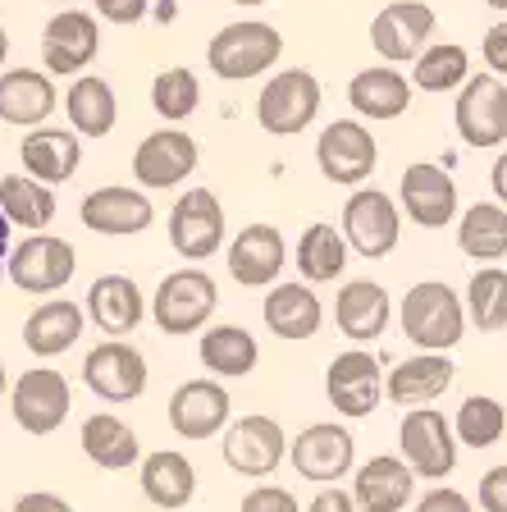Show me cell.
Here are the masks:
<instances>
[{
  "instance_id": "34",
  "label": "cell",
  "mask_w": 507,
  "mask_h": 512,
  "mask_svg": "<svg viewBox=\"0 0 507 512\" xmlns=\"http://www.w3.org/2000/svg\"><path fill=\"white\" fill-rule=\"evenodd\" d=\"M64 115H69V128H74L78 138H106L119 119L115 87L96 74L74 78L69 92H64Z\"/></svg>"
},
{
  "instance_id": "45",
  "label": "cell",
  "mask_w": 507,
  "mask_h": 512,
  "mask_svg": "<svg viewBox=\"0 0 507 512\" xmlns=\"http://www.w3.org/2000/svg\"><path fill=\"white\" fill-rule=\"evenodd\" d=\"M480 508L507 512V462L503 467H489L485 476H480Z\"/></svg>"
},
{
  "instance_id": "53",
  "label": "cell",
  "mask_w": 507,
  "mask_h": 512,
  "mask_svg": "<svg viewBox=\"0 0 507 512\" xmlns=\"http://www.w3.org/2000/svg\"><path fill=\"white\" fill-rule=\"evenodd\" d=\"M489 10H498V14H507V0H485Z\"/></svg>"
},
{
  "instance_id": "31",
  "label": "cell",
  "mask_w": 507,
  "mask_h": 512,
  "mask_svg": "<svg viewBox=\"0 0 507 512\" xmlns=\"http://www.w3.org/2000/svg\"><path fill=\"white\" fill-rule=\"evenodd\" d=\"M412 78L398 74V64H370L348 83V106L366 119H398L412 106Z\"/></svg>"
},
{
  "instance_id": "41",
  "label": "cell",
  "mask_w": 507,
  "mask_h": 512,
  "mask_svg": "<svg viewBox=\"0 0 507 512\" xmlns=\"http://www.w3.org/2000/svg\"><path fill=\"white\" fill-rule=\"evenodd\" d=\"M151 106L165 124H183L192 110L201 106V78L192 74L188 64H169L160 69L156 83H151Z\"/></svg>"
},
{
  "instance_id": "7",
  "label": "cell",
  "mask_w": 507,
  "mask_h": 512,
  "mask_svg": "<svg viewBox=\"0 0 507 512\" xmlns=\"http://www.w3.org/2000/svg\"><path fill=\"white\" fill-rule=\"evenodd\" d=\"M320 115V83L311 69H284L256 96V124L270 138H293Z\"/></svg>"
},
{
  "instance_id": "23",
  "label": "cell",
  "mask_w": 507,
  "mask_h": 512,
  "mask_svg": "<svg viewBox=\"0 0 507 512\" xmlns=\"http://www.w3.org/2000/svg\"><path fill=\"white\" fill-rule=\"evenodd\" d=\"M393 320V298L389 288L375 279H348L334 298V325L343 339L352 343H375Z\"/></svg>"
},
{
  "instance_id": "30",
  "label": "cell",
  "mask_w": 507,
  "mask_h": 512,
  "mask_svg": "<svg viewBox=\"0 0 507 512\" xmlns=\"http://www.w3.org/2000/svg\"><path fill=\"white\" fill-rule=\"evenodd\" d=\"M412 490H416L412 467L402 458H393V453H384V458L361 462L348 494L361 512H402L412 503Z\"/></svg>"
},
{
  "instance_id": "13",
  "label": "cell",
  "mask_w": 507,
  "mask_h": 512,
  "mask_svg": "<svg viewBox=\"0 0 507 512\" xmlns=\"http://www.w3.org/2000/svg\"><path fill=\"white\" fill-rule=\"evenodd\" d=\"M325 398L348 421H361V416L375 412L384 398V371L375 362V352H366V348L338 352L325 371Z\"/></svg>"
},
{
  "instance_id": "43",
  "label": "cell",
  "mask_w": 507,
  "mask_h": 512,
  "mask_svg": "<svg viewBox=\"0 0 507 512\" xmlns=\"http://www.w3.org/2000/svg\"><path fill=\"white\" fill-rule=\"evenodd\" d=\"M238 512H302V508H297V499L284 485H256V490L243 494V508Z\"/></svg>"
},
{
  "instance_id": "21",
  "label": "cell",
  "mask_w": 507,
  "mask_h": 512,
  "mask_svg": "<svg viewBox=\"0 0 507 512\" xmlns=\"http://www.w3.org/2000/svg\"><path fill=\"white\" fill-rule=\"evenodd\" d=\"M197 170V142L183 128H156L133 151V179L138 188H179Z\"/></svg>"
},
{
  "instance_id": "11",
  "label": "cell",
  "mask_w": 507,
  "mask_h": 512,
  "mask_svg": "<svg viewBox=\"0 0 507 512\" xmlns=\"http://www.w3.org/2000/svg\"><path fill=\"white\" fill-rule=\"evenodd\" d=\"M69 407H74V389L60 371L51 366H37V371H23L10 389V412L19 421V430L28 435H55V430L69 421Z\"/></svg>"
},
{
  "instance_id": "54",
  "label": "cell",
  "mask_w": 507,
  "mask_h": 512,
  "mask_svg": "<svg viewBox=\"0 0 507 512\" xmlns=\"http://www.w3.org/2000/svg\"><path fill=\"white\" fill-rule=\"evenodd\" d=\"M0 398H5V362H0Z\"/></svg>"
},
{
  "instance_id": "17",
  "label": "cell",
  "mask_w": 507,
  "mask_h": 512,
  "mask_svg": "<svg viewBox=\"0 0 507 512\" xmlns=\"http://www.w3.org/2000/svg\"><path fill=\"white\" fill-rule=\"evenodd\" d=\"M398 206L407 211V220L421 229H444L457 220V183L444 165L434 160H416L407 165L398 179Z\"/></svg>"
},
{
  "instance_id": "9",
  "label": "cell",
  "mask_w": 507,
  "mask_h": 512,
  "mask_svg": "<svg viewBox=\"0 0 507 512\" xmlns=\"http://www.w3.org/2000/svg\"><path fill=\"white\" fill-rule=\"evenodd\" d=\"M316 165L338 188H361L380 165V142L370 138V128L361 119H334L320 128Z\"/></svg>"
},
{
  "instance_id": "20",
  "label": "cell",
  "mask_w": 507,
  "mask_h": 512,
  "mask_svg": "<svg viewBox=\"0 0 507 512\" xmlns=\"http://www.w3.org/2000/svg\"><path fill=\"white\" fill-rule=\"evenodd\" d=\"M434 10L421 5V0H393L375 14L370 23V46L384 64H407L425 51V42L434 37Z\"/></svg>"
},
{
  "instance_id": "10",
  "label": "cell",
  "mask_w": 507,
  "mask_h": 512,
  "mask_svg": "<svg viewBox=\"0 0 507 512\" xmlns=\"http://www.w3.org/2000/svg\"><path fill=\"white\" fill-rule=\"evenodd\" d=\"M169 247L183 261H206L224 247V206L211 188H188L169 206Z\"/></svg>"
},
{
  "instance_id": "3",
  "label": "cell",
  "mask_w": 507,
  "mask_h": 512,
  "mask_svg": "<svg viewBox=\"0 0 507 512\" xmlns=\"http://www.w3.org/2000/svg\"><path fill=\"white\" fill-rule=\"evenodd\" d=\"M220 288L201 266H183L174 275L160 279V288L151 293V320L160 334H197L211 325Z\"/></svg>"
},
{
  "instance_id": "39",
  "label": "cell",
  "mask_w": 507,
  "mask_h": 512,
  "mask_svg": "<svg viewBox=\"0 0 507 512\" xmlns=\"http://www.w3.org/2000/svg\"><path fill=\"white\" fill-rule=\"evenodd\" d=\"M466 78H471V55L457 42H430L412 60V87H421V92H457Z\"/></svg>"
},
{
  "instance_id": "32",
  "label": "cell",
  "mask_w": 507,
  "mask_h": 512,
  "mask_svg": "<svg viewBox=\"0 0 507 512\" xmlns=\"http://www.w3.org/2000/svg\"><path fill=\"white\" fill-rule=\"evenodd\" d=\"M78 444H83V453L101 471H128V467H138L142 462L138 430L115 412H92L87 416L83 430H78Z\"/></svg>"
},
{
  "instance_id": "22",
  "label": "cell",
  "mask_w": 507,
  "mask_h": 512,
  "mask_svg": "<svg viewBox=\"0 0 507 512\" xmlns=\"http://www.w3.org/2000/svg\"><path fill=\"white\" fill-rule=\"evenodd\" d=\"M224 261H229L233 284L270 288L279 279V270H284V261H288V243H284V234H279L275 224H247L243 234L229 243Z\"/></svg>"
},
{
  "instance_id": "37",
  "label": "cell",
  "mask_w": 507,
  "mask_h": 512,
  "mask_svg": "<svg viewBox=\"0 0 507 512\" xmlns=\"http://www.w3.org/2000/svg\"><path fill=\"white\" fill-rule=\"evenodd\" d=\"M348 270V238L334 224H307L297 238V275L307 284H334Z\"/></svg>"
},
{
  "instance_id": "25",
  "label": "cell",
  "mask_w": 507,
  "mask_h": 512,
  "mask_svg": "<svg viewBox=\"0 0 507 512\" xmlns=\"http://www.w3.org/2000/svg\"><path fill=\"white\" fill-rule=\"evenodd\" d=\"M87 320L110 339H124L147 320V298L133 275H101L87 288Z\"/></svg>"
},
{
  "instance_id": "33",
  "label": "cell",
  "mask_w": 507,
  "mask_h": 512,
  "mask_svg": "<svg viewBox=\"0 0 507 512\" xmlns=\"http://www.w3.org/2000/svg\"><path fill=\"white\" fill-rule=\"evenodd\" d=\"M138 485L156 508L179 512V508H188L192 494H197V471H192V462L183 458V453L156 448V453H147V458L138 462Z\"/></svg>"
},
{
  "instance_id": "56",
  "label": "cell",
  "mask_w": 507,
  "mask_h": 512,
  "mask_svg": "<svg viewBox=\"0 0 507 512\" xmlns=\"http://www.w3.org/2000/svg\"><path fill=\"white\" fill-rule=\"evenodd\" d=\"M51 5H69V0H51Z\"/></svg>"
},
{
  "instance_id": "6",
  "label": "cell",
  "mask_w": 507,
  "mask_h": 512,
  "mask_svg": "<svg viewBox=\"0 0 507 512\" xmlns=\"http://www.w3.org/2000/svg\"><path fill=\"white\" fill-rule=\"evenodd\" d=\"M457 138L476 151H494L507 142V83L498 74L466 78L457 87V106H453Z\"/></svg>"
},
{
  "instance_id": "48",
  "label": "cell",
  "mask_w": 507,
  "mask_h": 512,
  "mask_svg": "<svg viewBox=\"0 0 507 512\" xmlns=\"http://www.w3.org/2000/svg\"><path fill=\"white\" fill-rule=\"evenodd\" d=\"M302 512H361V508L352 503L348 490H338V485H325V490H320Z\"/></svg>"
},
{
  "instance_id": "12",
  "label": "cell",
  "mask_w": 507,
  "mask_h": 512,
  "mask_svg": "<svg viewBox=\"0 0 507 512\" xmlns=\"http://www.w3.org/2000/svg\"><path fill=\"white\" fill-rule=\"evenodd\" d=\"M83 384L101 403H133L147 389V357L128 339H101L83 357Z\"/></svg>"
},
{
  "instance_id": "36",
  "label": "cell",
  "mask_w": 507,
  "mask_h": 512,
  "mask_svg": "<svg viewBox=\"0 0 507 512\" xmlns=\"http://www.w3.org/2000/svg\"><path fill=\"white\" fill-rule=\"evenodd\" d=\"M60 202H55V188L42 179H32V174H5L0 179V215L19 229H46L55 220Z\"/></svg>"
},
{
  "instance_id": "46",
  "label": "cell",
  "mask_w": 507,
  "mask_h": 512,
  "mask_svg": "<svg viewBox=\"0 0 507 512\" xmlns=\"http://www.w3.org/2000/svg\"><path fill=\"white\" fill-rule=\"evenodd\" d=\"M480 55H485L489 74L507 78V19H503V23H494V28L485 32V42H480Z\"/></svg>"
},
{
  "instance_id": "19",
  "label": "cell",
  "mask_w": 507,
  "mask_h": 512,
  "mask_svg": "<svg viewBox=\"0 0 507 512\" xmlns=\"http://www.w3.org/2000/svg\"><path fill=\"white\" fill-rule=\"evenodd\" d=\"M101 51V23L96 14L87 10H60L46 19L42 28V60H46V74H83L87 64L96 60Z\"/></svg>"
},
{
  "instance_id": "4",
  "label": "cell",
  "mask_w": 507,
  "mask_h": 512,
  "mask_svg": "<svg viewBox=\"0 0 507 512\" xmlns=\"http://www.w3.org/2000/svg\"><path fill=\"white\" fill-rule=\"evenodd\" d=\"M10 284L19 288V293H32V298H51V293H60L69 279H74L78 270V252L69 238H55L46 234V229H37V234H28L23 243L10 247Z\"/></svg>"
},
{
  "instance_id": "14",
  "label": "cell",
  "mask_w": 507,
  "mask_h": 512,
  "mask_svg": "<svg viewBox=\"0 0 507 512\" xmlns=\"http://www.w3.org/2000/svg\"><path fill=\"white\" fill-rule=\"evenodd\" d=\"M220 435H224V444H220L224 462L247 480L270 476V471L288 458V435L275 416H261V412L238 416L229 430H220Z\"/></svg>"
},
{
  "instance_id": "15",
  "label": "cell",
  "mask_w": 507,
  "mask_h": 512,
  "mask_svg": "<svg viewBox=\"0 0 507 512\" xmlns=\"http://www.w3.org/2000/svg\"><path fill=\"white\" fill-rule=\"evenodd\" d=\"M288 462L302 480L334 485V480L352 476V467H357V439L334 421H316L297 439H288Z\"/></svg>"
},
{
  "instance_id": "42",
  "label": "cell",
  "mask_w": 507,
  "mask_h": 512,
  "mask_svg": "<svg viewBox=\"0 0 507 512\" xmlns=\"http://www.w3.org/2000/svg\"><path fill=\"white\" fill-rule=\"evenodd\" d=\"M453 435H457V444H466V448H494L498 439L507 435L503 403H498V398H489V394H471L462 407H457Z\"/></svg>"
},
{
  "instance_id": "2",
  "label": "cell",
  "mask_w": 507,
  "mask_h": 512,
  "mask_svg": "<svg viewBox=\"0 0 507 512\" xmlns=\"http://www.w3.org/2000/svg\"><path fill=\"white\" fill-rule=\"evenodd\" d=\"M279 55H284V37H279L275 23H261V19L224 23L211 37V46H206V64H211V74L224 78V83L261 78L265 69L279 64Z\"/></svg>"
},
{
  "instance_id": "38",
  "label": "cell",
  "mask_w": 507,
  "mask_h": 512,
  "mask_svg": "<svg viewBox=\"0 0 507 512\" xmlns=\"http://www.w3.org/2000/svg\"><path fill=\"white\" fill-rule=\"evenodd\" d=\"M457 247L471 261H503L507 256V206H498V202L466 206L462 224H457Z\"/></svg>"
},
{
  "instance_id": "18",
  "label": "cell",
  "mask_w": 507,
  "mask_h": 512,
  "mask_svg": "<svg viewBox=\"0 0 507 512\" xmlns=\"http://www.w3.org/2000/svg\"><path fill=\"white\" fill-rule=\"evenodd\" d=\"M78 220L101 238H133L147 234L156 224V206L142 188H119V183H106V188H92L78 206Z\"/></svg>"
},
{
  "instance_id": "29",
  "label": "cell",
  "mask_w": 507,
  "mask_h": 512,
  "mask_svg": "<svg viewBox=\"0 0 507 512\" xmlns=\"http://www.w3.org/2000/svg\"><path fill=\"white\" fill-rule=\"evenodd\" d=\"M261 320L265 330L275 334V339H288V343H302V339H316L320 325H325V307L320 298L311 293V284H275L270 288V298L261 302Z\"/></svg>"
},
{
  "instance_id": "26",
  "label": "cell",
  "mask_w": 507,
  "mask_h": 512,
  "mask_svg": "<svg viewBox=\"0 0 507 512\" xmlns=\"http://www.w3.org/2000/svg\"><path fill=\"white\" fill-rule=\"evenodd\" d=\"M19 160H23V174L42 183H69L83 165V142H78L74 128H51V124H37L28 128V138L19 142Z\"/></svg>"
},
{
  "instance_id": "55",
  "label": "cell",
  "mask_w": 507,
  "mask_h": 512,
  "mask_svg": "<svg viewBox=\"0 0 507 512\" xmlns=\"http://www.w3.org/2000/svg\"><path fill=\"white\" fill-rule=\"evenodd\" d=\"M233 5H265V0H233Z\"/></svg>"
},
{
  "instance_id": "5",
  "label": "cell",
  "mask_w": 507,
  "mask_h": 512,
  "mask_svg": "<svg viewBox=\"0 0 507 512\" xmlns=\"http://www.w3.org/2000/svg\"><path fill=\"white\" fill-rule=\"evenodd\" d=\"M398 444H402V462L412 467L416 480H448L457 467V435L453 421L434 407H407L398 426Z\"/></svg>"
},
{
  "instance_id": "52",
  "label": "cell",
  "mask_w": 507,
  "mask_h": 512,
  "mask_svg": "<svg viewBox=\"0 0 507 512\" xmlns=\"http://www.w3.org/2000/svg\"><path fill=\"white\" fill-rule=\"evenodd\" d=\"M5 55H10V32L0 28V69H5Z\"/></svg>"
},
{
  "instance_id": "28",
  "label": "cell",
  "mask_w": 507,
  "mask_h": 512,
  "mask_svg": "<svg viewBox=\"0 0 507 512\" xmlns=\"http://www.w3.org/2000/svg\"><path fill=\"white\" fill-rule=\"evenodd\" d=\"M60 106V92H55V78L42 69H5L0 74V124L14 128H37L55 115Z\"/></svg>"
},
{
  "instance_id": "1",
  "label": "cell",
  "mask_w": 507,
  "mask_h": 512,
  "mask_svg": "<svg viewBox=\"0 0 507 512\" xmlns=\"http://www.w3.org/2000/svg\"><path fill=\"white\" fill-rule=\"evenodd\" d=\"M398 320L407 343H416L421 352H448L466 334V307L444 279H421V284L407 288Z\"/></svg>"
},
{
  "instance_id": "16",
  "label": "cell",
  "mask_w": 507,
  "mask_h": 512,
  "mask_svg": "<svg viewBox=\"0 0 507 512\" xmlns=\"http://www.w3.org/2000/svg\"><path fill=\"white\" fill-rule=\"evenodd\" d=\"M169 430L188 444H206L229 426L233 398L220 380H183L174 394H169Z\"/></svg>"
},
{
  "instance_id": "40",
  "label": "cell",
  "mask_w": 507,
  "mask_h": 512,
  "mask_svg": "<svg viewBox=\"0 0 507 512\" xmlns=\"http://www.w3.org/2000/svg\"><path fill=\"white\" fill-rule=\"evenodd\" d=\"M466 320L480 334H498L507 330V270L503 266H480L466 284Z\"/></svg>"
},
{
  "instance_id": "35",
  "label": "cell",
  "mask_w": 507,
  "mask_h": 512,
  "mask_svg": "<svg viewBox=\"0 0 507 512\" xmlns=\"http://www.w3.org/2000/svg\"><path fill=\"white\" fill-rule=\"evenodd\" d=\"M197 357L215 380H238V375L256 371V362H261V343H256V334H247L243 325H211L197 343Z\"/></svg>"
},
{
  "instance_id": "27",
  "label": "cell",
  "mask_w": 507,
  "mask_h": 512,
  "mask_svg": "<svg viewBox=\"0 0 507 512\" xmlns=\"http://www.w3.org/2000/svg\"><path fill=\"white\" fill-rule=\"evenodd\" d=\"M83 325H87V311L74 298H46L23 320V348L32 357H42V362H55V357H64L78 343Z\"/></svg>"
},
{
  "instance_id": "49",
  "label": "cell",
  "mask_w": 507,
  "mask_h": 512,
  "mask_svg": "<svg viewBox=\"0 0 507 512\" xmlns=\"http://www.w3.org/2000/svg\"><path fill=\"white\" fill-rule=\"evenodd\" d=\"M14 512H74V508H69L60 494H51V490H32V494H19Z\"/></svg>"
},
{
  "instance_id": "44",
  "label": "cell",
  "mask_w": 507,
  "mask_h": 512,
  "mask_svg": "<svg viewBox=\"0 0 507 512\" xmlns=\"http://www.w3.org/2000/svg\"><path fill=\"white\" fill-rule=\"evenodd\" d=\"M92 5H96V14L106 23H115V28H133V23H142L151 10V0H92Z\"/></svg>"
},
{
  "instance_id": "50",
  "label": "cell",
  "mask_w": 507,
  "mask_h": 512,
  "mask_svg": "<svg viewBox=\"0 0 507 512\" xmlns=\"http://www.w3.org/2000/svg\"><path fill=\"white\" fill-rule=\"evenodd\" d=\"M489 188H494L498 206H507V151L494 160V170H489Z\"/></svg>"
},
{
  "instance_id": "24",
  "label": "cell",
  "mask_w": 507,
  "mask_h": 512,
  "mask_svg": "<svg viewBox=\"0 0 507 512\" xmlns=\"http://www.w3.org/2000/svg\"><path fill=\"white\" fill-rule=\"evenodd\" d=\"M453 375L457 366L448 352H416L384 375V398L393 407H425L453 389Z\"/></svg>"
},
{
  "instance_id": "47",
  "label": "cell",
  "mask_w": 507,
  "mask_h": 512,
  "mask_svg": "<svg viewBox=\"0 0 507 512\" xmlns=\"http://www.w3.org/2000/svg\"><path fill=\"white\" fill-rule=\"evenodd\" d=\"M416 512H476V508H471V499H466L462 490L439 485V490H430L421 503H416Z\"/></svg>"
},
{
  "instance_id": "51",
  "label": "cell",
  "mask_w": 507,
  "mask_h": 512,
  "mask_svg": "<svg viewBox=\"0 0 507 512\" xmlns=\"http://www.w3.org/2000/svg\"><path fill=\"white\" fill-rule=\"evenodd\" d=\"M10 229H14V224L5 220V215H0V261L10 256Z\"/></svg>"
},
{
  "instance_id": "8",
  "label": "cell",
  "mask_w": 507,
  "mask_h": 512,
  "mask_svg": "<svg viewBox=\"0 0 507 512\" xmlns=\"http://www.w3.org/2000/svg\"><path fill=\"white\" fill-rule=\"evenodd\" d=\"M338 234L348 238V252L380 261L402 238V211L384 188H357L343 206V229Z\"/></svg>"
}]
</instances>
